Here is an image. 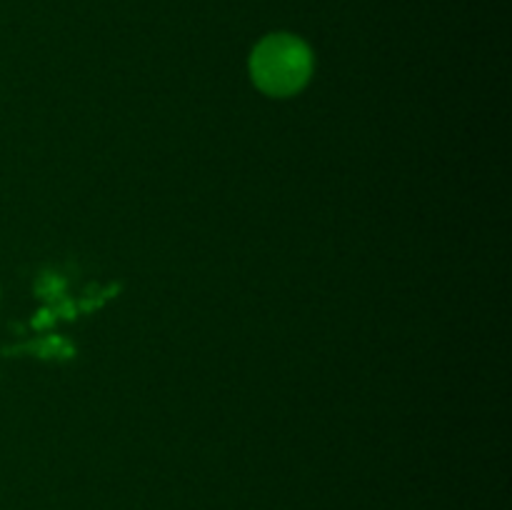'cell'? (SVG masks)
<instances>
[{
    "mask_svg": "<svg viewBox=\"0 0 512 510\" xmlns=\"http://www.w3.org/2000/svg\"><path fill=\"white\" fill-rule=\"evenodd\" d=\"M310 45L293 33L265 35L250 53V75L263 93L288 98L303 90L313 75Z\"/></svg>",
    "mask_w": 512,
    "mask_h": 510,
    "instance_id": "1",
    "label": "cell"
}]
</instances>
